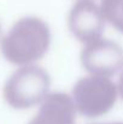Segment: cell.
<instances>
[{
    "label": "cell",
    "mask_w": 123,
    "mask_h": 124,
    "mask_svg": "<svg viewBox=\"0 0 123 124\" xmlns=\"http://www.w3.org/2000/svg\"><path fill=\"white\" fill-rule=\"evenodd\" d=\"M51 41L49 29L35 17L22 18L15 23L1 41L4 57L15 65L27 66L45 55Z\"/></svg>",
    "instance_id": "cell-1"
},
{
    "label": "cell",
    "mask_w": 123,
    "mask_h": 124,
    "mask_svg": "<svg viewBox=\"0 0 123 124\" xmlns=\"http://www.w3.org/2000/svg\"><path fill=\"white\" fill-rule=\"evenodd\" d=\"M49 76L39 66H22L12 74L4 85V98L15 108H27L46 99Z\"/></svg>",
    "instance_id": "cell-2"
},
{
    "label": "cell",
    "mask_w": 123,
    "mask_h": 124,
    "mask_svg": "<svg viewBox=\"0 0 123 124\" xmlns=\"http://www.w3.org/2000/svg\"><path fill=\"white\" fill-rule=\"evenodd\" d=\"M118 89L106 76L89 75L79 80L73 90L74 100L82 113L98 116L105 113L116 101Z\"/></svg>",
    "instance_id": "cell-3"
},
{
    "label": "cell",
    "mask_w": 123,
    "mask_h": 124,
    "mask_svg": "<svg viewBox=\"0 0 123 124\" xmlns=\"http://www.w3.org/2000/svg\"><path fill=\"white\" fill-rule=\"evenodd\" d=\"M81 63L90 75L110 77L123 68V49L105 39L88 42L81 52Z\"/></svg>",
    "instance_id": "cell-4"
},
{
    "label": "cell",
    "mask_w": 123,
    "mask_h": 124,
    "mask_svg": "<svg viewBox=\"0 0 123 124\" xmlns=\"http://www.w3.org/2000/svg\"><path fill=\"white\" fill-rule=\"evenodd\" d=\"M105 18L101 8L92 0L77 1L69 15V28L73 35L83 43L101 39Z\"/></svg>",
    "instance_id": "cell-5"
},
{
    "label": "cell",
    "mask_w": 123,
    "mask_h": 124,
    "mask_svg": "<svg viewBox=\"0 0 123 124\" xmlns=\"http://www.w3.org/2000/svg\"><path fill=\"white\" fill-rule=\"evenodd\" d=\"M74 117V104L71 99L62 93L46 96L39 116L32 124H71Z\"/></svg>",
    "instance_id": "cell-6"
},
{
    "label": "cell",
    "mask_w": 123,
    "mask_h": 124,
    "mask_svg": "<svg viewBox=\"0 0 123 124\" xmlns=\"http://www.w3.org/2000/svg\"><path fill=\"white\" fill-rule=\"evenodd\" d=\"M100 8L105 21L123 33V0H103Z\"/></svg>",
    "instance_id": "cell-7"
},
{
    "label": "cell",
    "mask_w": 123,
    "mask_h": 124,
    "mask_svg": "<svg viewBox=\"0 0 123 124\" xmlns=\"http://www.w3.org/2000/svg\"><path fill=\"white\" fill-rule=\"evenodd\" d=\"M117 89H118V92L121 93V95H122V98H123V71H122V74H121V76H120V82H118Z\"/></svg>",
    "instance_id": "cell-8"
},
{
    "label": "cell",
    "mask_w": 123,
    "mask_h": 124,
    "mask_svg": "<svg viewBox=\"0 0 123 124\" xmlns=\"http://www.w3.org/2000/svg\"><path fill=\"white\" fill-rule=\"evenodd\" d=\"M0 31H1V28H0Z\"/></svg>",
    "instance_id": "cell-9"
},
{
    "label": "cell",
    "mask_w": 123,
    "mask_h": 124,
    "mask_svg": "<svg viewBox=\"0 0 123 124\" xmlns=\"http://www.w3.org/2000/svg\"><path fill=\"white\" fill-rule=\"evenodd\" d=\"M79 1H80V0H79Z\"/></svg>",
    "instance_id": "cell-10"
}]
</instances>
